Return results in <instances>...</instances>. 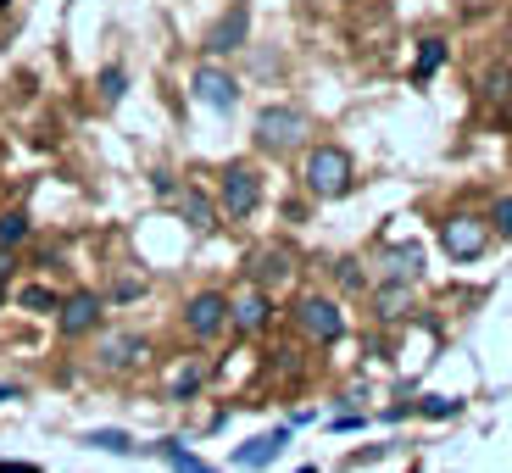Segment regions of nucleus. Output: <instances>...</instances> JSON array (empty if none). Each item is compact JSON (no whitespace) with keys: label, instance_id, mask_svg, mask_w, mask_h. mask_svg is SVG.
Instances as JSON below:
<instances>
[{"label":"nucleus","instance_id":"f257e3e1","mask_svg":"<svg viewBox=\"0 0 512 473\" xmlns=\"http://www.w3.org/2000/svg\"><path fill=\"white\" fill-rule=\"evenodd\" d=\"M357 179V167H351V151L340 145H312L307 162H301V184H307L312 201H340Z\"/></svg>","mask_w":512,"mask_h":473},{"label":"nucleus","instance_id":"f03ea898","mask_svg":"<svg viewBox=\"0 0 512 473\" xmlns=\"http://www.w3.org/2000/svg\"><path fill=\"white\" fill-rule=\"evenodd\" d=\"M218 206H223V218L245 223L262 206V173H256L251 162H229L218 173Z\"/></svg>","mask_w":512,"mask_h":473},{"label":"nucleus","instance_id":"7ed1b4c3","mask_svg":"<svg viewBox=\"0 0 512 473\" xmlns=\"http://www.w3.org/2000/svg\"><path fill=\"white\" fill-rule=\"evenodd\" d=\"M251 134H256V145H262V151L290 156L295 145L307 140V117L295 112V106H262V112H256V123H251Z\"/></svg>","mask_w":512,"mask_h":473},{"label":"nucleus","instance_id":"20e7f679","mask_svg":"<svg viewBox=\"0 0 512 473\" xmlns=\"http://www.w3.org/2000/svg\"><path fill=\"white\" fill-rule=\"evenodd\" d=\"M290 318H295V329L307 334L312 346H334L340 334H346V312L334 307L329 295H301L290 307Z\"/></svg>","mask_w":512,"mask_h":473},{"label":"nucleus","instance_id":"39448f33","mask_svg":"<svg viewBox=\"0 0 512 473\" xmlns=\"http://www.w3.org/2000/svg\"><path fill=\"white\" fill-rule=\"evenodd\" d=\"M223 329H229V295L223 290H195L190 301H184V334H190L195 346H212Z\"/></svg>","mask_w":512,"mask_h":473},{"label":"nucleus","instance_id":"423d86ee","mask_svg":"<svg viewBox=\"0 0 512 473\" xmlns=\"http://www.w3.org/2000/svg\"><path fill=\"white\" fill-rule=\"evenodd\" d=\"M485 245H490V223L474 218V212H451V218L440 223V251H446L451 262H474Z\"/></svg>","mask_w":512,"mask_h":473},{"label":"nucleus","instance_id":"0eeeda50","mask_svg":"<svg viewBox=\"0 0 512 473\" xmlns=\"http://www.w3.org/2000/svg\"><path fill=\"white\" fill-rule=\"evenodd\" d=\"M145 362H151V340L134 334V329H117L95 346V368L101 373H134V368H145Z\"/></svg>","mask_w":512,"mask_h":473},{"label":"nucleus","instance_id":"6e6552de","mask_svg":"<svg viewBox=\"0 0 512 473\" xmlns=\"http://www.w3.org/2000/svg\"><path fill=\"white\" fill-rule=\"evenodd\" d=\"M101 323H106V301L95 290L62 295V307H56V329H62L67 340H84V334H95Z\"/></svg>","mask_w":512,"mask_h":473},{"label":"nucleus","instance_id":"1a4fd4ad","mask_svg":"<svg viewBox=\"0 0 512 473\" xmlns=\"http://www.w3.org/2000/svg\"><path fill=\"white\" fill-rule=\"evenodd\" d=\"M229 329L240 334V340H256V334H268L273 329V301H268V290H240V295H229Z\"/></svg>","mask_w":512,"mask_h":473},{"label":"nucleus","instance_id":"9d476101","mask_svg":"<svg viewBox=\"0 0 512 473\" xmlns=\"http://www.w3.org/2000/svg\"><path fill=\"white\" fill-rule=\"evenodd\" d=\"M245 39H251V6L240 0V6H229V12H223L218 23L201 34V51H206V56H234Z\"/></svg>","mask_w":512,"mask_h":473},{"label":"nucleus","instance_id":"9b49d317","mask_svg":"<svg viewBox=\"0 0 512 473\" xmlns=\"http://www.w3.org/2000/svg\"><path fill=\"white\" fill-rule=\"evenodd\" d=\"M190 90H195V101L212 106V112H234V106H240V84H234L223 67H195Z\"/></svg>","mask_w":512,"mask_h":473},{"label":"nucleus","instance_id":"f8f14e48","mask_svg":"<svg viewBox=\"0 0 512 473\" xmlns=\"http://www.w3.org/2000/svg\"><path fill=\"white\" fill-rule=\"evenodd\" d=\"M173 206H179V218L190 223L195 234H212V229H218V201H212L201 184H184V190L173 195Z\"/></svg>","mask_w":512,"mask_h":473},{"label":"nucleus","instance_id":"ddd939ff","mask_svg":"<svg viewBox=\"0 0 512 473\" xmlns=\"http://www.w3.org/2000/svg\"><path fill=\"white\" fill-rule=\"evenodd\" d=\"M290 273H295V262H290V251H284V245H268V251H256V256H251V284H256V290L284 284Z\"/></svg>","mask_w":512,"mask_h":473},{"label":"nucleus","instance_id":"4468645a","mask_svg":"<svg viewBox=\"0 0 512 473\" xmlns=\"http://www.w3.org/2000/svg\"><path fill=\"white\" fill-rule=\"evenodd\" d=\"M156 457H162L173 473H218L212 462H201V457H195V451L184 446V440H156Z\"/></svg>","mask_w":512,"mask_h":473},{"label":"nucleus","instance_id":"2eb2a0df","mask_svg":"<svg viewBox=\"0 0 512 473\" xmlns=\"http://www.w3.org/2000/svg\"><path fill=\"white\" fill-rule=\"evenodd\" d=\"M28 240H34V218H28L23 206H6L0 212V251H17Z\"/></svg>","mask_w":512,"mask_h":473},{"label":"nucleus","instance_id":"dca6fc26","mask_svg":"<svg viewBox=\"0 0 512 473\" xmlns=\"http://www.w3.org/2000/svg\"><path fill=\"white\" fill-rule=\"evenodd\" d=\"M201 384H206V357H190L173 379H167V396H173V401H195V396H201Z\"/></svg>","mask_w":512,"mask_h":473},{"label":"nucleus","instance_id":"f3484780","mask_svg":"<svg viewBox=\"0 0 512 473\" xmlns=\"http://www.w3.org/2000/svg\"><path fill=\"white\" fill-rule=\"evenodd\" d=\"M284 440H290V429H273V435H262V440H251V446H240V468H268L273 457L284 451Z\"/></svg>","mask_w":512,"mask_h":473},{"label":"nucleus","instance_id":"a211bd4d","mask_svg":"<svg viewBox=\"0 0 512 473\" xmlns=\"http://www.w3.org/2000/svg\"><path fill=\"white\" fill-rule=\"evenodd\" d=\"M17 307H23V312H39V318H45V312L62 307V295L45 290V284H23V290H17Z\"/></svg>","mask_w":512,"mask_h":473},{"label":"nucleus","instance_id":"6ab92c4d","mask_svg":"<svg viewBox=\"0 0 512 473\" xmlns=\"http://www.w3.org/2000/svg\"><path fill=\"white\" fill-rule=\"evenodd\" d=\"M485 101L490 106H507L512 101V67H496V73L485 78Z\"/></svg>","mask_w":512,"mask_h":473},{"label":"nucleus","instance_id":"aec40b11","mask_svg":"<svg viewBox=\"0 0 512 473\" xmlns=\"http://www.w3.org/2000/svg\"><path fill=\"white\" fill-rule=\"evenodd\" d=\"M123 95H128V73H123V67H106V73H101V101L117 106Z\"/></svg>","mask_w":512,"mask_h":473},{"label":"nucleus","instance_id":"412c9836","mask_svg":"<svg viewBox=\"0 0 512 473\" xmlns=\"http://www.w3.org/2000/svg\"><path fill=\"white\" fill-rule=\"evenodd\" d=\"M84 446H95V451H134V440H128L123 429H95V435H84Z\"/></svg>","mask_w":512,"mask_h":473},{"label":"nucleus","instance_id":"4be33fe9","mask_svg":"<svg viewBox=\"0 0 512 473\" xmlns=\"http://www.w3.org/2000/svg\"><path fill=\"white\" fill-rule=\"evenodd\" d=\"M440 62H446V45H440V39H423V51H418V84L435 73Z\"/></svg>","mask_w":512,"mask_h":473},{"label":"nucleus","instance_id":"5701e85b","mask_svg":"<svg viewBox=\"0 0 512 473\" xmlns=\"http://www.w3.org/2000/svg\"><path fill=\"white\" fill-rule=\"evenodd\" d=\"M418 412H429V418H457L462 401H451V396H423V407H418Z\"/></svg>","mask_w":512,"mask_h":473},{"label":"nucleus","instance_id":"b1692460","mask_svg":"<svg viewBox=\"0 0 512 473\" xmlns=\"http://www.w3.org/2000/svg\"><path fill=\"white\" fill-rule=\"evenodd\" d=\"M145 295V279H123V284H112V295H101V301H117V307H123V301H140Z\"/></svg>","mask_w":512,"mask_h":473},{"label":"nucleus","instance_id":"393cba45","mask_svg":"<svg viewBox=\"0 0 512 473\" xmlns=\"http://www.w3.org/2000/svg\"><path fill=\"white\" fill-rule=\"evenodd\" d=\"M401 301H407V290H401V284L379 290V318H396V312H401Z\"/></svg>","mask_w":512,"mask_h":473},{"label":"nucleus","instance_id":"a878e982","mask_svg":"<svg viewBox=\"0 0 512 473\" xmlns=\"http://www.w3.org/2000/svg\"><path fill=\"white\" fill-rule=\"evenodd\" d=\"M490 223H496V234H512V195H507V201H496V212H490Z\"/></svg>","mask_w":512,"mask_h":473},{"label":"nucleus","instance_id":"bb28decb","mask_svg":"<svg viewBox=\"0 0 512 473\" xmlns=\"http://www.w3.org/2000/svg\"><path fill=\"white\" fill-rule=\"evenodd\" d=\"M334 273H340V284H346V290H362V273H357V262H340Z\"/></svg>","mask_w":512,"mask_h":473},{"label":"nucleus","instance_id":"cd10ccee","mask_svg":"<svg viewBox=\"0 0 512 473\" xmlns=\"http://www.w3.org/2000/svg\"><path fill=\"white\" fill-rule=\"evenodd\" d=\"M12 273H17V256H12V251H0V290L12 284Z\"/></svg>","mask_w":512,"mask_h":473},{"label":"nucleus","instance_id":"c85d7f7f","mask_svg":"<svg viewBox=\"0 0 512 473\" xmlns=\"http://www.w3.org/2000/svg\"><path fill=\"white\" fill-rule=\"evenodd\" d=\"M0 473H39V462H0Z\"/></svg>","mask_w":512,"mask_h":473},{"label":"nucleus","instance_id":"c756f323","mask_svg":"<svg viewBox=\"0 0 512 473\" xmlns=\"http://www.w3.org/2000/svg\"><path fill=\"white\" fill-rule=\"evenodd\" d=\"M23 396V390H17V384H0V401H17Z\"/></svg>","mask_w":512,"mask_h":473}]
</instances>
